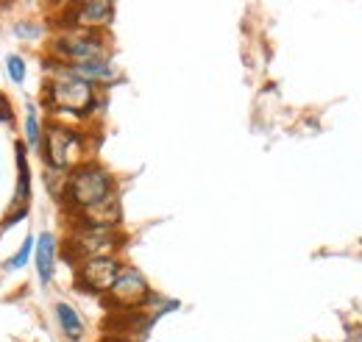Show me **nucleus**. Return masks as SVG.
<instances>
[{
    "label": "nucleus",
    "mask_w": 362,
    "mask_h": 342,
    "mask_svg": "<svg viewBox=\"0 0 362 342\" xmlns=\"http://www.w3.org/2000/svg\"><path fill=\"white\" fill-rule=\"evenodd\" d=\"M112 195H115V181L109 170H103L100 165H78L67 175L64 201L76 214L90 212L95 206L106 204Z\"/></svg>",
    "instance_id": "nucleus-1"
},
{
    "label": "nucleus",
    "mask_w": 362,
    "mask_h": 342,
    "mask_svg": "<svg viewBox=\"0 0 362 342\" xmlns=\"http://www.w3.org/2000/svg\"><path fill=\"white\" fill-rule=\"evenodd\" d=\"M50 53L62 61L59 67H78L87 61L106 59V37L100 31H87V28H64L53 40Z\"/></svg>",
    "instance_id": "nucleus-2"
},
{
    "label": "nucleus",
    "mask_w": 362,
    "mask_h": 342,
    "mask_svg": "<svg viewBox=\"0 0 362 342\" xmlns=\"http://www.w3.org/2000/svg\"><path fill=\"white\" fill-rule=\"evenodd\" d=\"M45 106L62 114L73 117H87L95 109V84L81 81L76 76H59L45 86Z\"/></svg>",
    "instance_id": "nucleus-3"
},
{
    "label": "nucleus",
    "mask_w": 362,
    "mask_h": 342,
    "mask_svg": "<svg viewBox=\"0 0 362 342\" xmlns=\"http://www.w3.org/2000/svg\"><path fill=\"white\" fill-rule=\"evenodd\" d=\"M42 151H45L47 165L53 170L73 172L81 162V153H84V136L78 131L67 129V126L53 123L45 134Z\"/></svg>",
    "instance_id": "nucleus-4"
},
{
    "label": "nucleus",
    "mask_w": 362,
    "mask_h": 342,
    "mask_svg": "<svg viewBox=\"0 0 362 342\" xmlns=\"http://www.w3.org/2000/svg\"><path fill=\"white\" fill-rule=\"evenodd\" d=\"M123 245V237L115 228H95V225H81L70 240H67V254L76 261L87 259L112 256Z\"/></svg>",
    "instance_id": "nucleus-5"
},
{
    "label": "nucleus",
    "mask_w": 362,
    "mask_h": 342,
    "mask_svg": "<svg viewBox=\"0 0 362 342\" xmlns=\"http://www.w3.org/2000/svg\"><path fill=\"white\" fill-rule=\"evenodd\" d=\"M103 298L112 306V312H139L148 303V298H151V287H148L142 273L120 270V276L115 278L112 290Z\"/></svg>",
    "instance_id": "nucleus-6"
},
{
    "label": "nucleus",
    "mask_w": 362,
    "mask_h": 342,
    "mask_svg": "<svg viewBox=\"0 0 362 342\" xmlns=\"http://www.w3.org/2000/svg\"><path fill=\"white\" fill-rule=\"evenodd\" d=\"M120 261L115 256H100V259H87V261H78V273H76V281L81 290L95 293V295H106L115 284V278L120 276Z\"/></svg>",
    "instance_id": "nucleus-7"
},
{
    "label": "nucleus",
    "mask_w": 362,
    "mask_h": 342,
    "mask_svg": "<svg viewBox=\"0 0 362 342\" xmlns=\"http://www.w3.org/2000/svg\"><path fill=\"white\" fill-rule=\"evenodd\" d=\"M115 14V6L106 0H84V3H70L67 6V20L64 28H87L100 31Z\"/></svg>",
    "instance_id": "nucleus-8"
},
{
    "label": "nucleus",
    "mask_w": 362,
    "mask_h": 342,
    "mask_svg": "<svg viewBox=\"0 0 362 342\" xmlns=\"http://www.w3.org/2000/svg\"><path fill=\"white\" fill-rule=\"evenodd\" d=\"M56 256H59L56 237L47 234V231L40 234V240H37V273H40V281H42V284H50V278H53Z\"/></svg>",
    "instance_id": "nucleus-9"
},
{
    "label": "nucleus",
    "mask_w": 362,
    "mask_h": 342,
    "mask_svg": "<svg viewBox=\"0 0 362 342\" xmlns=\"http://www.w3.org/2000/svg\"><path fill=\"white\" fill-rule=\"evenodd\" d=\"M59 73L64 76H76L81 81H112L115 78V67L109 64V59H98V61H87V64H78V67H56Z\"/></svg>",
    "instance_id": "nucleus-10"
},
{
    "label": "nucleus",
    "mask_w": 362,
    "mask_h": 342,
    "mask_svg": "<svg viewBox=\"0 0 362 342\" xmlns=\"http://www.w3.org/2000/svg\"><path fill=\"white\" fill-rule=\"evenodd\" d=\"M17 167H20V178H17V189H14V204L8 214H28V198H31V178H28V162H25V151L23 145L17 148Z\"/></svg>",
    "instance_id": "nucleus-11"
},
{
    "label": "nucleus",
    "mask_w": 362,
    "mask_h": 342,
    "mask_svg": "<svg viewBox=\"0 0 362 342\" xmlns=\"http://www.w3.org/2000/svg\"><path fill=\"white\" fill-rule=\"evenodd\" d=\"M56 320H59V326H62L67 340L76 342L84 337V320L70 303H56Z\"/></svg>",
    "instance_id": "nucleus-12"
},
{
    "label": "nucleus",
    "mask_w": 362,
    "mask_h": 342,
    "mask_svg": "<svg viewBox=\"0 0 362 342\" xmlns=\"http://www.w3.org/2000/svg\"><path fill=\"white\" fill-rule=\"evenodd\" d=\"M25 142H28V148H34V151H42V142H45L34 106H31V109H28V114H25Z\"/></svg>",
    "instance_id": "nucleus-13"
},
{
    "label": "nucleus",
    "mask_w": 362,
    "mask_h": 342,
    "mask_svg": "<svg viewBox=\"0 0 362 342\" xmlns=\"http://www.w3.org/2000/svg\"><path fill=\"white\" fill-rule=\"evenodd\" d=\"M6 70H8V76H11V81L14 84H23L25 81V61L20 59V56H8V61H6Z\"/></svg>",
    "instance_id": "nucleus-14"
},
{
    "label": "nucleus",
    "mask_w": 362,
    "mask_h": 342,
    "mask_svg": "<svg viewBox=\"0 0 362 342\" xmlns=\"http://www.w3.org/2000/svg\"><path fill=\"white\" fill-rule=\"evenodd\" d=\"M31 245H34V237H28V240L23 242V248L17 251V256L8 259L6 270H20V267H25V261H28V256H31Z\"/></svg>",
    "instance_id": "nucleus-15"
},
{
    "label": "nucleus",
    "mask_w": 362,
    "mask_h": 342,
    "mask_svg": "<svg viewBox=\"0 0 362 342\" xmlns=\"http://www.w3.org/2000/svg\"><path fill=\"white\" fill-rule=\"evenodd\" d=\"M0 120H3V123L14 120V112H11V103H8L6 95H0Z\"/></svg>",
    "instance_id": "nucleus-16"
},
{
    "label": "nucleus",
    "mask_w": 362,
    "mask_h": 342,
    "mask_svg": "<svg viewBox=\"0 0 362 342\" xmlns=\"http://www.w3.org/2000/svg\"><path fill=\"white\" fill-rule=\"evenodd\" d=\"M100 342H132L129 337H117V334H112V337H106V340H100Z\"/></svg>",
    "instance_id": "nucleus-17"
}]
</instances>
